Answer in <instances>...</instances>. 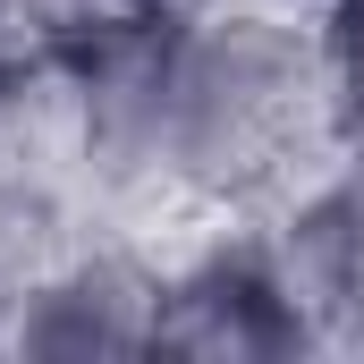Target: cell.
<instances>
[{
  "instance_id": "2",
  "label": "cell",
  "mask_w": 364,
  "mask_h": 364,
  "mask_svg": "<svg viewBox=\"0 0 364 364\" xmlns=\"http://www.w3.org/2000/svg\"><path fill=\"white\" fill-rule=\"evenodd\" d=\"M296 255H305V279L296 296L314 288V305H339V296H364V186L322 203L305 229H296Z\"/></svg>"
},
{
  "instance_id": "1",
  "label": "cell",
  "mask_w": 364,
  "mask_h": 364,
  "mask_svg": "<svg viewBox=\"0 0 364 364\" xmlns=\"http://www.w3.org/2000/svg\"><path fill=\"white\" fill-rule=\"evenodd\" d=\"M153 339H170V348H296L305 339L296 272L279 279L255 255H212L195 279L170 288V322H153Z\"/></svg>"
},
{
  "instance_id": "3",
  "label": "cell",
  "mask_w": 364,
  "mask_h": 364,
  "mask_svg": "<svg viewBox=\"0 0 364 364\" xmlns=\"http://www.w3.org/2000/svg\"><path fill=\"white\" fill-rule=\"evenodd\" d=\"M331 77L348 102V127L364 136V0H339V26H331Z\"/></svg>"
}]
</instances>
